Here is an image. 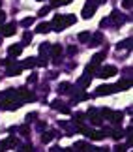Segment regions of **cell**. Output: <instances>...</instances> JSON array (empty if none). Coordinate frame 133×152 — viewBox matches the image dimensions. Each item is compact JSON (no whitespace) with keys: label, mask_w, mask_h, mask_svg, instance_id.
Returning a JSON list of instances; mask_svg holds the SVG:
<instances>
[{"label":"cell","mask_w":133,"mask_h":152,"mask_svg":"<svg viewBox=\"0 0 133 152\" xmlns=\"http://www.w3.org/2000/svg\"><path fill=\"white\" fill-rule=\"evenodd\" d=\"M21 98L17 94L15 88H8L0 94V109H6V111H15L21 107Z\"/></svg>","instance_id":"obj_1"},{"label":"cell","mask_w":133,"mask_h":152,"mask_svg":"<svg viewBox=\"0 0 133 152\" xmlns=\"http://www.w3.org/2000/svg\"><path fill=\"white\" fill-rule=\"evenodd\" d=\"M75 17L73 15H55L53 17V23H49L51 28H55V32H60V30H64L66 26H71L75 25Z\"/></svg>","instance_id":"obj_2"},{"label":"cell","mask_w":133,"mask_h":152,"mask_svg":"<svg viewBox=\"0 0 133 152\" xmlns=\"http://www.w3.org/2000/svg\"><path fill=\"white\" fill-rule=\"evenodd\" d=\"M103 58H105V53H103V51L92 56L90 64H88V66H86V73H88V75H94V73L97 72V66H100V64H101V60H103Z\"/></svg>","instance_id":"obj_3"},{"label":"cell","mask_w":133,"mask_h":152,"mask_svg":"<svg viewBox=\"0 0 133 152\" xmlns=\"http://www.w3.org/2000/svg\"><path fill=\"white\" fill-rule=\"evenodd\" d=\"M79 132H83V135H86L88 139H92V141H100V139L105 137V132H101V130H92V128H86V126H83Z\"/></svg>","instance_id":"obj_4"},{"label":"cell","mask_w":133,"mask_h":152,"mask_svg":"<svg viewBox=\"0 0 133 152\" xmlns=\"http://www.w3.org/2000/svg\"><path fill=\"white\" fill-rule=\"evenodd\" d=\"M86 120H90V124H94V126H101V124H103V118H101L100 109L90 107L88 113H86Z\"/></svg>","instance_id":"obj_5"},{"label":"cell","mask_w":133,"mask_h":152,"mask_svg":"<svg viewBox=\"0 0 133 152\" xmlns=\"http://www.w3.org/2000/svg\"><path fill=\"white\" fill-rule=\"evenodd\" d=\"M116 73H118L116 66H103V68H97V72H96V75L101 77V79H109V77H113V75H116Z\"/></svg>","instance_id":"obj_6"},{"label":"cell","mask_w":133,"mask_h":152,"mask_svg":"<svg viewBox=\"0 0 133 152\" xmlns=\"http://www.w3.org/2000/svg\"><path fill=\"white\" fill-rule=\"evenodd\" d=\"M96 10H97L96 0H86L84 6H83V19H90V17L96 13Z\"/></svg>","instance_id":"obj_7"},{"label":"cell","mask_w":133,"mask_h":152,"mask_svg":"<svg viewBox=\"0 0 133 152\" xmlns=\"http://www.w3.org/2000/svg\"><path fill=\"white\" fill-rule=\"evenodd\" d=\"M126 21H128V17H126V15H122L120 11H113V13H111V19H109V25L120 26V25H124Z\"/></svg>","instance_id":"obj_8"},{"label":"cell","mask_w":133,"mask_h":152,"mask_svg":"<svg viewBox=\"0 0 133 152\" xmlns=\"http://www.w3.org/2000/svg\"><path fill=\"white\" fill-rule=\"evenodd\" d=\"M113 92H118L114 85H101V86L96 88V96H109V94H113Z\"/></svg>","instance_id":"obj_9"},{"label":"cell","mask_w":133,"mask_h":152,"mask_svg":"<svg viewBox=\"0 0 133 152\" xmlns=\"http://www.w3.org/2000/svg\"><path fill=\"white\" fill-rule=\"evenodd\" d=\"M17 145H19V141H17L15 137H8V139H4V141L0 143V152H4V150H11V148H15Z\"/></svg>","instance_id":"obj_10"},{"label":"cell","mask_w":133,"mask_h":152,"mask_svg":"<svg viewBox=\"0 0 133 152\" xmlns=\"http://www.w3.org/2000/svg\"><path fill=\"white\" fill-rule=\"evenodd\" d=\"M17 94H19L21 102H34V100H36V94H34V92H30V90H26L25 86L17 90Z\"/></svg>","instance_id":"obj_11"},{"label":"cell","mask_w":133,"mask_h":152,"mask_svg":"<svg viewBox=\"0 0 133 152\" xmlns=\"http://www.w3.org/2000/svg\"><path fill=\"white\" fill-rule=\"evenodd\" d=\"M0 34H2L4 38L13 36V34H15V23H6V25H2V26H0Z\"/></svg>","instance_id":"obj_12"},{"label":"cell","mask_w":133,"mask_h":152,"mask_svg":"<svg viewBox=\"0 0 133 152\" xmlns=\"http://www.w3.org/2000/svg\"><path fill=\"white\" fill-rule=\"evenodd\" d=\"M51 107H53V109H56V111H60L62 115H69V113H71V109H69V107H68V105H66L64 102H60V100H55L53 103H51Z\"/></svg>","instance_id":"obj_13"},{"label":"cell","mask_w":133,"mask_h":152,"mask_svg":"<svg viewBox=\"0 0 133 152\" xmlns=\"http://www.w3.org/2000/svg\"><path fill=\"white\" fill-rule=\"evenodd\" d=\"M6 69H8V75H11V77H15V75H19L21 73V69H23V66L21 64H15L13 60H11L8 66H6Z\"/></svg>","instance_id":"obj_14"},{"label":"cell","mask_w":133,"mask_h":152,"mask_svg":"<svg viewBox=\"0 0 133 152\" xmlns=\"http://www.w3.org/2000/svg\"><path fill=\"white\" fill-rule=\"evenodd\" d=\"M21 53H23V45H21V43H13V45H9V47H8V56H9V58L19 56Z\"/></svg>","instance_id":"obj_15"},{"label":"cell","mask_w":133,"mask_h":152,"mask_svg":"<svg viewBox=\"0 0 133 152\" xmlns=\"http://www.w3.org/2000/svg\"><path fill=\"white\" fill-rule=\"evenodd\" d=\"M101 42H103V34H101V32H96L94 36H90L88 45H90V47H97V45H100Z\"/></svg>","instance_id":"obj_16"},{"label":"cell","mask_w":133,"mask_h":152,"mask_svg":"<svg viewBox=\"0 0 133 152\" xmlns=\"http://www.w3.org/2000/svg\"><path fill=\"white\" fill-rule=\"evenodd\" d=\"M88 147H90V145L86 143V141H77V143L71 147V150H73V152H86V150H88Z\"/></svg>","instance_id":"obj_17"},{"label":"cell","mask_w":133,"mask_h":152,"mask_svg":"<svg viewBox=\"0 0 133 152\" xmlns=\"http://www.w3.org/2000/svg\"><path fill=\"white\" fill-rule=\"evenodd\" d=\"M56 135H58V132H55V130L43 132V133H41V141H43V143H51V141H53V139H55Z\"/></svg>","instance_id":"obj_18"},{"label":"cell","mask_w":133,"mask_h":152,"mask_svg":"<svg viewBox=\"0 0 133 152\" xmlns=\"http://www.w3.org/2000/svg\"><path fill=\"white\" fill-rule=\"evenodd\" d=\"M90 81H92V75L84 73L83 77H79V81H77V86H79V88H86V86L90 85Z\"/></svg>","instance_id":"obj_19"},{"label":"cell","mask_w":133,"mask_h":152,"mask_svg":"<svg viewBox=\"0 0 133 152\" xmlns=\"http://www.w3.org/2000/svg\"><path fill=\"white\" fill-rule=\"evenodd\" d=\"M58 92L60 94H73V85L71 83H60L58 85Z\"/></svg>","instance_id":"obj_20"},{"label":"cell","mask_w":133,"mask_h":152,"mask_svg":"<svg viewBox=\"0 0 133 152\" xmlns=\"http://www.w3.org/2000/svg\"><path fill=\"white\" fill-rule=\"evenodd\" d=\"M73 100H75V102H84V100H88V94H86L83 88L73 90Z\"/></svg>","instance_id":"obj_21"},{"label":"cell","mask_w":133,"mask_h":152,"mask_svg":"<svg viewBox=\"0 0 133 152\" xmlns=\"http://www.w3.org/2000/svg\"><path fill=\"white\" fill-rule=\"evenodd\" d=\"M49 53H51V56H53L55 60H58V56L62 55V45H58V43L51 45V49H49Z\"/></svg>","instance_id":"obj_22"},{"label":"cell","mask_w":133,"mask_h":152,"mask_svg":"<svg viewBox=\"0 0 133 152\" xmlns=\"http://www.w3.org/2000/svg\"><path fill=\"white\" fill-rule=\"evenodd\" d=\"M109 120L113 122V126H116V128H118L120 124H122V113H118V111L114 113V111H113L111 116H109Z\"/></svg>","instance_id":"obj_23"},{"label":"cell","mask_w":133,"mask_h":152,"mask_svg":"<svg viewBox=\"0 0 133 152\" xmlns=\"http://www.w3.org/2000/svg\"><path fill=\"white\" fill-rule=\"evenodd\" d=\"M116 86V90H129L131 88V77L129 79H122L118 85H114Z\"/></svg>","instance_id":"obj_24"},{"label":"cell","mask_w":133,"mask_h":152,"mask_svg":"<svg viewBox=\"0 0 133 152\" xmlns=\"http://www.w3.org/2000/svg\"><path fill=\"white\" fill-rule=\"evenodd\" d=\"M36 32H39V34H47V32H51V25H49V23H39L38 28H36Z\"/></svg>","instance_id":"obj_25"},{"label":"cell","mask_w":133,"mask_h":152,"mask_svg":"<svg viewBox=\"0 0 133 152\" xmlns=\"http://www.w3.org/2000/svg\"><path fill=\"white\" fill-rule=\"evenodd\" d=\"M21 66H23V68H26V69L34 68V66H36V58H34V56H28L26 60H23V64H21Z\"/></svg>","instance_id":"obj_26"},{"label":"cell","mask_w":133,"mask_h":152,"mask_svg":"<svg viewBox=\"0 0 133 152\" xmlns=\"http://www.w3.org/2000/svg\"><path fill=\"white\" fill-rule=\"evenodd\" d=\"M49 49H51V43H39V55H43V56H47L49 55Z\"/></svg>","instance_id":"obj_27"},{"label":"cell","mask_w":133,"mask_h":152,"mask_svg":"<svg viewBox=\"0 0 133 152\" xmlns=\"http://www.w3.org/2000/svg\"><path fill=\"white\" fill-rule=\"evenodd\" d=\"M116 49H131V38H128V39H124V42H120L118 45H116Z\"/></svg>","instance_id":"obj_28"},{"label":"cell","mask_w":133,"mask_h":152,"mask_svg":"<svg viewBox=\"0 0 133 152\" xmlns=\"http://www.w3.org/2000/svg\"><path fill=\"white\" fill-rule=\"evenodd\" d=\"M88 39H90V32H86V30H84V32H81V34H79V42H81V43H86Z\"/></svg>","instance_id":"obj_29"},{"label":"cell","mask_w":133,"mask_h":152,"mask_svg":"<svg viewBox=\"0 0 133 152\" xmlns=\"http://www.w3.org/2000/svg\"><path fill=\"white\" fill-rule=\"evenodd\" d=\"M32 23H34V17H25V19L21 21V26H23V28H28Z\"/></svg>","instance_id":"obj_30"},{"label":"cell","mask_w":133,"mask_h":152,"mask_svg":"<svg viewBox=\"0 0 133 152\" xmlns=\"http://www.w3.org/2000/svg\"><path fill=\"white\" fill-rule=\"evenodd\" d=\"M69 2H73V0H51V6H66Z\"/></svg>","instance_id":"obj_31"},{"label":"cell","mask_w":133,"mask_h":152,"mask_svg":"<svg viewBox=\"0 0 133 152\" xmlns=\"http://www.w3.org/2000/svg\"><path fill=\"white\" fill-rule=\"evenodd\" d=\"M30 42H32V34H30V32H25V34H23V43L28 45Z\"/></svg>","instance_id":"obj_32"},{"label":"cell","mask_w":133,"mask_h":152,"mask_svg":"<svg viewBox=\"0 0 133 152\" xmlns=\"http://www.w3.org/2000/svg\"><path fill=\"white\" fill-rule=\"evenodd\" d=\"M100 113H101V118H103V120H109V116H111L113 111H111V109H101Z\"/></svg>","instance_id":"obj_33"},{"label":"cell","mask_w":133,"mask_h":152,"mask_svg":"<svg viewBox=\"0 0 133 152\" xmlns=\"http://www.w3.org/2000/svg\"><path fill=\"white\" fill-rule=\"evenodd\" d=\"M73 118H75L73 122H77V124H83V122H84L83 118H86V116H84L83 113H75V116H73Z\"/></svg>","instance_id":"obj_34"},{"label":"cell","mask_w":133,"mask_h":152,"mask_svg":"<svg viewBox=\"0 0 133 152\" xmlns=\"http://www.w3.org/2000/svg\"><path fill=\"white\" fill-rule=\"evenodd\" d=\"M49 11H51V6H43V8L39 10V13H38V15H39V17H43V15H47Z\"/></svg>","instance_id":"obj_35"},{"label":"cell","mask_w":133,"mask_h":152,"mask_svg":"<svg viewBox=\"0 0 133 152\" xmlns=\"http://www.w3.org/2000/svg\"><path fill=\"white\" fill-rule=\"evenodd\" d=\"M45 128H47V126H45V122H39V120H38L36 130H38V132H45Z\"/></svg>","instance_id":"obj_36"},{"label":"cell","mask_w":133,"mask_h":152,"mask_svg":"<svg viewBox=\"0 0 133 152\" xmlns=\"http://www.w3.org/2000/svg\"><path fill=\"white\" fill-rule=\"evenodd\" d=\"M122 6L126 10H131V6H133V0H122Z\"/></svg>","instance_id":"obj_37"},{"label":"cell","mask_w":133,"mask_h":152,"mask_svg":"<svg viewBox=\"0 0 133 152\" xmlns=\"http://www.w3.org/2000/svg\"><path fill=\"white\" fill-rule=\"evenodd\" d=\"M21 152H34V148L30 147V145H23V147H21Z\"/></svg>","instance_id":"obj_38"},{"label":"cell","mask_w":133,"mask_h":152,"mask_svg":"<svg viewBox=\"0 0 133 152\" xmlns=\"http://www.w3.org/2000/svg\"><path fill=\"white\" fill-rule=\"evenodd\" d=\"M34 118H36V113H28V115H26V120H25V122H32Z\"/></svg>","instance_id":"obj_39"},{"label":"cell","mask_w":133,"mask_h":152,"mask_svg":"<svg viewBox=\"0 0 133 152\" xmlns=\"http://www.w3.org/2000/svg\"><path fill=\"white\" fill-rule=\"evenodd\" d=\"M126 148H128V147H124V145H118V147H114V152H126Z\"/></svg>","instance_id":"obj_40"},{"label":"cell","mask_w":133,"mask_h":152,"mask_svg":"<svg viewBox=\"0 0 133 152\" xmlns=\"http://www.w3.org/2000/svg\"><path fill=\"white\" fill-rule=\"evenodd\" d=\"M19 132L23 133V135H28V126H21V128H19Z\"/></svg>","instance_id":"obj_41"},{"label":"cell","mask_w":133,"mask_h":152,"mask_svg":"<svg viewBox=\"0 0 133 152\" xmlns=\"http://www.w3.org/2000/svg\"><path fill=\"white\" fill-rule=\"evenodd\" d=\"M4 21H6V13H4V11H2V10H0V26H2V25H4Z\"/></svg>","instance_id":"obj_42"},{"label":"cell","mask_w":133,"mask_h":152,"mask_svg":"<svg viewBox=\"0 0 133 152\" xmlns=\"http://www.w3.org/2000/svg\"><path fill=\"white\" fill-rule=\"evenodd\" d=\"M28 83H38V77L36 75H30V77H28Z\"/></svg>","instance_id":"obj_43"},{"label":"cell","mask_w":133,"mask_h":152,"mask_svg":"<svg viewBox=\"0 0 133 152\" xmlns=\"http://www.w3.org/2000/svg\"><path fill=\"white\" fill-rule=\"evenodd\" d=\"M49 152H60V147H58V145H55V147L49 148Z\"/></svg>","instance_id":"obj_44"},{"label":"cell","mask_w":133,"mask_h":152,"mask_svg":"<svg viewBox=\"0 0 133 152\" xmlns=\"http://www.w3.org/2000/svg\"><path fill=\"white\" fill-rule=\"evenodd\" d=\"M88 152H101V148H97V147H88Z\"/></svg>","instance_id":"obj_45"},{"label":"cell","mask_w":133,"mask_h":152,"mask_svg":"<svg viewBox=\"0 0 133 152\" xmlns=\"http://www.w3.org/2000/svg\"><path fill=\"white\" fill-rule=\"evenodd\" d=\"M56 75H58V73H56V72H51V73H49V79H55Z\"/></svg>","instance_id":"obj_46"},{"label":"cell","mask_w":133,"mask_h":152,"mask_svg":"<svg viewBox=\"0 0 133 152\" xmlns=\"http://www.w3.org/2000/svg\"><path fill=\"white\" fill-rule=\"evenodd\" d=\"M60 152H73L71 148H60Z\"/></svg>","instance_id":"obj_47"},{"label":"cell","mask_w":133,"mask_h":152,"mask_svg":"<svg viewBox=\"0 0 133 152\" xmlns=\"http://www.w3.org/2000/svg\"><path fill=\"white\" fill-rule=\"evenodd\" d=\"M101 152H111V148H101Z\"/></svg>","instance_id":"obj_48"},{"label":"cell","mask_w":133,"mask_h":152,"mask_svg":"<svg viewBox=\"0 0 133 152\" xmlns=\"http://www.w3.org/2000/svg\"><path fill=\"white\" fill-rule=\"evenodd\" d=\"M0 6H2V0H0Z\"/></svg>","instance_id":"obj_49"},{"label":"cell","mask_w":133,"mask_h":152,"mask_svg":"<svg viewBox=\"0 0 133 152\" xmlns=\"http://www.w3.org/2000/svg\"><path fill=\"white\" fill-rule=\"evenodd\" d=\"M38 2H41V0H38Z\"/></svg>","instance_id":"obj_50"}]
</instances>
